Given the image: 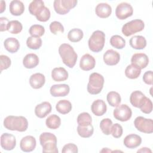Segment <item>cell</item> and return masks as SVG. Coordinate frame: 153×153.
Masks as SVG:
<instances>
[{
	"instance_id": "obj_1",
	"label": "cell",
	"mask_w": 153,
	"mask_h": 153,
	"mask_svg": "<svg viewBox=\"0 0 153 153\" xmlns=\"http://www.w3.org/2000/svg\"><path fill=\"white\" fill-rule=\"evenodd\" d=\"M4 126L9 130L23 132L27 129L28 121L23 116L9 115L4 119Z\"/></svg>"
},
{
	"instance_id": "obj_2",
	"label": "cell",
	"mask_w": 153,
	"mask_h": 153,
	"mask_svg": "<svg viewBox=\"0 0 153 153\" xmlns=\"http://www.w3.org/2000/svg\"><path fill=\"white\" fill-rule=\"evenodd\" d=\"M59 53L63 63L70 68L75 65L78 55L73 47L68 44H62L59 48Z\"/></svg>"
},
{
	"instance_id": "obj_3",
	"label": "cell",
	"mask_w": 153,
	"mask_h": 153,
	"mask_svg": "<svg viewBox=\"0 0 153 153\" xmlns=\"http://www.w3.org/2000/svg\"><path fill=\"white\" fill-rule=\"evenodd\" d=\"M40 144L42 147V152L44 153H57V137L49 132H44L39 136Z\"/></svg>"
},
{
	"instance_id": "obj_4",
	"label": "cell",
	"mask_w": 153,
	"mask_h": 153,
	"mask_svg": "<svg viewBox=\"0 0 153 153\" xmlns=\"http://www.w3.org/2000/svg\"><path fill=\"white\" fill-rule=\"evenodd\" d=\"M105 34L103 32L97 30L94 31L90 37L88 42L89 49L94 53L101 51L105 45Z\"/></svg>"
},
{
	"instance_id": "obj_5",
	"label": "cell",
	"mask_w": 153,
	"mask_h": 153,
	"mask_svg": "<svg viewBox=\"0 0 153 153\" xmlns=\"http://www.w3.org/2000/svg\"><path fill=\"white\" fill-rule=\"evenodd\" d=\"M104 78L97 72H93L90 75L89 81L87 84V91L91 94L100 93L103 87Z\"/></svg>"
},
{
	"instance_id": "obj_6",
	"label": "cell",
	"mask_w": 153,
	"mask_h": 153,
	"mask_svg": "<svg viewBox=\"0 0 153 153\" xmlns=\"http://www.w3.org/2000/svg\"><path fill=\"white\" fill-rule=\"evenodd\" d=\"M145 27L144 22L140 19H134L127 22L122 27V33L126 36H129L134 33L143 30Z\"/></svg>"
},
{
	"instance_id": "obj_7",
	"label": "cell",
	"mask_w": 153,
	"mask_h": 153,
	"mask_svg": "<svg viewBox=\"0 0 153 153\" xmlns=\"http://www.w3.org/2000/svg\"><path fill=\"white\" fill-rule=\"evenodd\" d=\"M134 125L136 128L140 132L148 134L153 132V121L152 119H147L139 116L135 118Z\"/></svg>"
},
{
	"instance_id": "obj_8",
	"label": "cell",
	"mask_w": 153,
	"mask_h": 153,
	"mask_svg": "<svg viewBox=\"0 0 153 153\" xmlns=\"http://www.w3.org/2000/svg\"><path fill=\"white\" fill-rule=\"evenodd\" d=\"M113 114L116 120L124 122L130 119L132 115V111L128 106L126 104H122L116 107L114 110Z\"/></svg>"
},
{
	"instance_id": "obj_9",
	"label": "cell",
	"mask_w": 153,
	"mask_h": 153,
	"mask_svg": "<svg viewBox=\"0 0 153 153\" xmlns=\"http://www.w3.org/2000/svg\"><path fill=\"white\" fill-rule=\"evenodd\" d=\"M133 13L132 6L127 2L119 4L115 10V15L120 20H124L131 16Z\"/></svg>"
},
{
	"instance_id": "obj_10",
	"label": "cell",
	"mask_w": 153,
	"mask_h": 153,
	"mask_svg": "<svg viewBox=\"0 0 153 153\" xmlns=\"http://www.w3.org/2000/svg\"><path fill=\"white\" fill-rule=\"evenodd\" d=\"M16 145L15 136L10 133H4L1 136V146L7 151L13 150Z\"/></svg>"
},
{
	"instance_id": "obj_11",
	"label": "cell",
	"mask_w": 153,
	"mask_h": 153,
	"mask_svg": "<svg viewBox=\"0 0 153 153\" xmlns=\"http://www.w3.org/2000/svg\"><path fill=\"white\" fill-rule=\"evenodd\" d=\"M36 142L32 136H26L23 137L20 142V148L23 152H28L33 151L36 147Z\"/></svg>"
},
{
	"instance_id": "obj_12",
	"label": "cell",
	"mask_w": 153,
	"mask_h": 153,
	"mask_svg": "<svg viewBox=\"0 0 153 153\" xmlns=\"http://www.w3.org/2000/svg\"><path fill=\"white\" fill-rule=\"evenodd\" d=\"M131 64L139 68L140 69L145 68L149 63V59L144 53H135L131 59Z\"/></svg>"
},
{
	"instance_id": "obj_13",
	"label": "cell",
	"mask_w": 153,
	"mask_h": 153,
	"mask_svg": "<svg viewBox=\"0 0 153 153\" xmlns=\"http://www.w3.org/2000/svg\"><path fill=\"white\" fill-rule=\"evenodd\" d=\"M69 86L66 84H54L53 85L50 89V94L53 97L66 96L69 94Z\"/></svg>"
},
{
	"instance_id": "obj_14",
	"label": "cell",
	"mask_w": 153,
	"mask_h": 153,
	"mask_svg": "<svg viewBox=\"0 0 153 153\" xmlns=\"http://www.w3.org/2000/svg\"><path fill=\"white\" fill-rule=\"evenodd\" d=\"M103 57L105 63L109 66L117 65L120 60V54L112 49L107 50L104 53Z\"/></svg>"
},
{
	"instance_id": "obj_15",
	"label": "cell",
	"mask_w": 153,
	"mask_h": 153,
	"mask_svg": "<svg viewBox=\"0 0 153 153\" xmlns=\"http://www.w3.org/2000/svg\"><path fill=\"white\" fill-rule=\"evenodd\" d=\"M96 65V60L94 58L89 54H84L79 62L80 68L85 71H88L93 69Z\"/></svg>"
},
{
	"instance_id": "obj_16",
	"label": "cell",
	"mask_w": 153,
	"mask_h": 153,
	"mask_svg": "<svg viewBox=\"0 0 153 153\" xmlns=\"http://www.w3.org/2000/svg\"><path fill=\"white\" fill-rule=\"evenodd\" d=\"M51 105L48 102H43L36 106L35 108V114L37 117L43 118L51 112Z\"/></svg>"
},
{
	"instance_id": "obj_17",
	"label": "cell",
	"mask_w": 153,
	"mask_h": 153,
	"mask_svg": "<svg viewBox=\"0 0 153 153\" xmlns=\"http://www.w3.org/2000/svg\"><path fill=\"white\" fill-rule=\"evenodd\" d=\"M124 145L128 148L133 149L138 147L142 143V138L136 134H130L124 139Z\"/></svg>"
},
{
	"instance_id": "obj_18",
	"label": "cell",
	"mask_w": 153,
	"mask_h": 153,
	"mask_svg": "<svg viewBox=\"0 0 153 153\" xmlns=\"http://www.w3.org/2000/svg\"><path fill=\"white\" fill-rule=\"evenodd\" d=\"M91 110L96 116H102L106 113L107 106L105 102L101 99L94 100L91 106Z\"/></svg>"
},
{
	"instance_id": "obj_19",
	"label": "cell",
	"mask_w": 153,
	"mask_h": 153,
	"mask_svg": "<svg viewBox=\"0 0 153 153\" xmlns=\"http://www.w3.org/2000/svg\"><path fill=\"white\" fill-rule=\"evenodd\" d=\"M96 14L102 19H105L110 16L112 13V8L107 3H99L95 8Z\"/></svg>"
},
{
	"instance_id": "obj_20",
	"label": "cell",
	"mask_w": 153,
	"mask_h": 153,
	"mask_svg": "<svg viewBox=\"0 0 153 153\" xmlns=\"http://www.w3.org/2000/svg\"><path fill=\"white\" fill-rule=\"evenodd\" d=\"M45 76L41 73L32 74L29 78V84L32 88L34 89L41 88L45 84Z\"/></svg>"
},
{
	"instance_id": "obj_21",
	"label": "cell",
	"mask_w": 153,
	"mask_h": 153,
	"mask_svg": "<svg viewBox=\"0 0 153 153\" xmlns=\"http://www.w3.org/2000/svg\"><path fill=\"white\" fill-rule=\"evenodd\" d=\"M51 77L55 81H64L68 78V72L64 68H55L51 71Z\"/></svg>"
},
{
	"instance_id": "obj_22",
	"label": "cell",
	"mask_w": 153,
	"mask_h": 153,
	"mask_svg": "<svg viewBox=\"0 0 153 153\" xmlns=\"http://www.w3.org/2000/svg\"><path fill=\"white\" fill-rule=\"evenodd\" d=\"M39 58L36 54L29 53L23 58V65L27 69H32L39 64Z\"/></svg>"
},
{
	"instance_id": "obj_23",
	"label": "cell",
	"mask_w": 153,
	"mask_h": 153,
	"mask_svg": "<svg viewBox=\"0 0 153 153\" xmlns=\"http://www.w3.org/2000/svg\"><path fill=\"white\" fill-rule=\"evenodd\" d=\"M10 12L15 16L22 15L25 11V6L23 3L19 0H14L11 1L10 4Z\"/></svg>"
},
{
	"instance_id": "obj_24",
	"label": "cell",
	"mask_w": 153,
	"mask_h": 153,
	"mask_svg": "<svg viewBox=\"0 0 153 153\" xmlns=\"http://www.w3.org/2000/svg\"><path fill=\"white\" fill-rule=\"evenodd\" d=\"M129 43L130 46L136 50H142L146 46V40L141 35H135L131 37Z\"/></svg>"
},
{
	"instance_id": "obj_25",
	"label": "cell",
	"mask_w": 153,
	"mask_h": 153,
	"mask_svg": "<svg viewBox=\"0 0 153 153\" xmlns=\"http://www.w3.org/2000/svg\"><path fill=\"white\" fill-rule=\"evenodd\" d=\"M5 48L11 53H16L20 48V43L19 41L13 37L7 38L4 42Z\"/></svg>"
},
{
	"instance_id": "obj_26",
	"label": "cell",
	"mask_w": 153,
	"mask_h": 153,
	"mask_svg": "<svg viewBox=\"0 0 153 153\" xmlns=\"http://www.w3.org/2000/svg\"><path fill=\"white\" fill-rule=\"evenodd\" d=\"M145 96V94L140 91H134L130 96V102L133 106L139 108Z\"/></svg>"
},
{
	"instance_id": "obj_27",
	"label": "cell",
	"mask_w": 153,
	"mask_h": 153,
	"mask_svg": "<svg viewBox=\"0 0 153 153\" xmlns=\"http://www.w3.org/2000/svg\"><path fill=\"white\" fill-rule=\"evenodd\" d=\"M72 104L68 100H59L56 105V109L57 112L62 114H66L72 110Z\"/></svg>"
},
{
	"instance_id": "obj_28",
	"label": "cell",
	"mask_w": 153,
	"mask_h": 153,
	"mask_svg": "<svg viewBox=\"0 0 153 153\" xmlns=\"http://www.w3.org/2000/svg\"><path fill=\"white\" fill-rule=\"evenodd\" d=\"M45 124L50 129H57L60 126L61 119L56 114L51 115L46 119Z\"/></svg>"
},
{
	"instance_id": "obj_29",
	"label": "cell",
	"mask_w": 153,
	"mask_h": 153,
	"mask_svg": "<svg viewBox=\"0 0 153 153\" xmlns=\"http://www.w3.org/2000/svg\"><path fill=\"white\" fill-rule=\"evenodd\" d=\"M140 74L141 69L132 64L128 65L125 69V75L130 79L137 78L140 76Z\"/></svg>"
},
{
	"instance_id": "obj_30",
	"label": "cell",
	"mask_w": 153,
	"mask_h": 153,
	"mask_svg": "<svg viewBox=\"0 0 153 153\" xmlns=\"http://www.w3.org/2000/svg\"><path fill=\"white\" fill-rule=\"evenodd\" d=\"M84 36L83 32L78 28H74L69 30L68 33V39L72 42H77L81 41Z\"/></svg>"
},
{
	"instance_id": "obj_31",
	"label": "cell",
	"mask_w": 153,
	"mask_h": 153,
	"mask_svg": "<svg viewBox=\"0 0 153 153\" xmlns=\"http://www.w3.org/2000/svg\"><path fill=\"white\" fill-rule=\"evenodd\" d=\"M106 99L108 103L112 107L118 106L120 104L121 100V98L120 94L114 91H110L108 93Z\"/></svg>"
},
{
	"instance_id": "obj_32",
	"label": "cell",
	"mask_w": 153,
	"mask_h": 153,
	"mask_svg": "<svg viewBox=\"0 0 153 153\" xmlns=\"http://www.w3.org/2000/svg\"><path fill=\"white\" fill-rule=\"evenodd\" d=\"M77 132L81 137L88 138L93 135L94 128L91 124L86 126H81L78 125L77 127Z\"/></svg>"
},
{
	"instance_id": "obj_33",
	"label": "cell",
	"mask_w": 153,
	"mask_h": 153,
	"mask_svg": "<svg viewBox=\"0 0 153 153\" xmlns=\"http://www.w3.org/2000/svg\"><path fill=\"white\" fill-rule=\"evenodd\" d=\"M111 45L117 49H123L126 45V40L118 35L111 36L110 39Z\"/></svg>"
},
{
	"instance_id": "obj_34",
	"label": "cell",
	"mask_w": 153,
	"mask_h": 153,
	"mask_svg": "<svg viewBox=\"0 0 153 153\" xmlns=\"http://www.w3.org/2000/svg\"><path fill=\"white\" fill-rule=\"evenodd\" d=\"M27 47L32 50H38L42 45V39L39 37L30 36L26 40Z\"/></svg>"
},
{
	"instance_id": "obj_35",
	"label": "cell",
	"mask_w": 153,
	"mask_h": 153,
	"mask_svg": "<svg viewBox=\"0 0 153 153\" xmlns=\"http://www.w3.org/2000/svg\"><path fill=\"white\" fill-rule=\"evenodd\" d=\"M22 24L18 20L10 21L8 25L7 30L13 34H18L22 30Z\"/></svg>"
},
{
	"instance_id": "obj_36",
	"label": "cell",
	"mask_w": 153,
	"mask_h": 153,
	"mask_svg": "<svg viewBox=\"0 0 153 153\" xmlns=\"http://www.w3.org/2000/svg\"><path fill=\"white\" fill-rule=\"evenodd\" d=\"M50 16L51 13L49 9L44 6L38 11V12L35 15V17L38 21L45 22L50 19Z\"/></svg>"
},
{
	"instance_id": "obj_37",
	"label": "cell",
	"mask_w": 153,
	"mask_h": 153,
	"mask_svg": "<svg viewBox=\"0 0 153 153\" xmlns=\"http://www.w3.org/2000/svg\"><path fill=\"white\" fill-rule=\"evenodd\" d=\"M77 123L79 126H86L91 124L92 119L88 112H82L77 117Z\"/></svg>"
},
{
	"instance_id": "obj_38",
	"label": "cell",
	"mask_w": 153,
	"mask_h": 153,
	"mask_svg": "<svg viewBox=\"0 0 153 153\" xmlns=\"http://www.w3.org/2000/svg\"><path fill=\"white\" fill-rule=\"evenodd\" d=\"M44 2L41 0H34L32 1L29 5V13L33 16H35L39 10L44 7Z\"/></svg>"
},
{
	"instance_id": "obj_39",
	"label": "cell",
	"mask_w": 153,
	"mask_h": 153,
	"mask_svg": "<svg viewBox=\"0 0 153 153\" xmlns=\"http://www.w3.org/2000/svg\"><path fill=\"white\" fill-rule=\"evenodd\" d=\"M29 32L32 36L41 37L45 33L44 27L40 25H33L29 28Z\"/></svg>"
},
{
	"instance_id": "obj_40",
	"label": "cell",
	"mask_w": 153,
	"mask_h": 153,
	"mask_svg": "<svg viewBox=\"0 0 153 153\" xmlns=\"http://www.w3.org/2000/svg\"><path fill=\"white\" fill-rule=\"evenodd\" d=\"M112 121L109 118H104L100 123V128L103 134L109 135L111 134V130L112 126Z\"/></svg>"
},
{
	"instance_id": "obj_41",
	"label": "cell",
	"mask_w": 153,
	"mask_h": 153,
	"mask_svg": "<svg viewBox=\"0 0 153 153\" xmlns=\"http://www.w3.org/2000/svg\"><path fill=\"white\" fill-rule=\"evenodd\" d=\"M140 111L145 114H149L152 111V103L150 99L145 96L139 107Z\"/></svg>"
},
{
	"instance_id": "obj_42",
	"label": "cell",
	"mask_w": 153,
	"mask_h": 153,
	"mask_svg": "<svg viewBox=\"0 0 153 153\" xmlns=\"http://www.w3.org/2000/svg\"><path fill=\"white\" fill-rule=\"evenodd\" d=\"M50 30L51 32L54 35L57 34L58 32H64V27L62 24L57 21L52 22L50 25Z\"/></svg>"
},
{
	"instance_id": "obj_43",
	"label": "cell",
	"mask_w": 153,
	"mask_h": 153,
	"mask_svg": "<svg viewBox=\"0 0 153 153\" xmlns=\"http://www.w3.org/2000/svg\"><path fill=\"white\" fill-rule=\"evenodd\" d=\"M123 130L122 126L119 124L118 123H115L112 124L111 130V134L112 136L115 138H119L123 134Z\"/></svg>"
},
{
	"instance_id": "obj_44",
	"label": "cell",
	"mask_w": 153,
	"mask_h": 153,
	"mask_svg": "<svg viewBox=\"0 0 153 153\" xmlns=\"http://www.w3.org/2000/svg\"><path fill=\"white\" fill-rule=\"evenodd\" d=\"M60 2L62 7L69 13L71 9L76 6L78 1L76 0H60Z\"/></svg>"
},
{
	"instance_id": "obj_45",
	"label": "cell",
	"mask_w": 153,
	"mask_h": 153,
	"mask_svg": "<svg viewBox=\"0 0 153 153\" xmlns=\"http://www.w3.org/2000/svg\"><path fill=\"white\" fill-rule=\"evenodd\" d=\"M0 60H1V66H0L1 72H2L3 70L8 69L10 66L11 61L10 57H8L7 56L1 55Z\"/></svg>"
},
{
	"instance_id": "obj_46",
	"label": "cell",
	"mask_w": 153,
	"mask_h": 153,
	"mask_svg": "<svg viewBox=\"0 0 153 153\" xmlns=\"http://www.w3.org/2000/svg\"><path fill=\"white\" fill-rule=\"evenodd\" d=\"M53 7L56 13L60 14V15H65L67 13H68V11H66L62 6L60 0H55L53 2Z\"/></svg>"
},
{
	"instance_id": "obj_47",
	"label": "cell",
	"mask_w": 153,
	"mask_h": 153,
	"mask_svg": "<svg viewBox=\"0 0 153 153\" xmlns=\"http://www.w3.org/2000/svg\"><path fill=\"white\" fill-rule=\"evenodd\" d=\"M78 147L76 145L69 143L65 145H64L62 152L63 153H66V152H72V153H76L78 152Z\"/></svg>"
},
{
	"instance_id": "obj_48",
	"label": "cell",
	"mask_w": 153,
	"mask_h": 153,
	"mask_svg": "<svg viewBox=\"0 0 153 153\" xmlns=\"http://www.w3.org/2000/svg\"><path fill=\"white\" fill-rule=\"evenodd\" d=\"M143 80L145 83L148 85L152 84V71H148L145 72L143 76Z\"/></svg>"
},
{
	"instance_id": "obj_49",
	"label": "cell",
	"mask_w": 153,
	"mask_h": 153,
	"mask_svg": "<svg viewBox=\"0 0 153 153\" xmlns=\"http://www.w3.org/2000/svg\"><path fill=\"white\" fill-rule=\"evenodd\" d=\"M9 20L7 17H1L0 18V31L4 32L7 30Z\"/></svg>"
},
{
	"instance_id": "obj_50",
	"label": "cell",
	"mask_w": 153,
	"mask_h": 153,
	"mask_svg": "<svg viewBox=\"0 0 153 153\" xmlns=\"http://www.w3.org/2000/svg\"><path fill=\"white\" fill-rule=\"evenodd\" d=\"M137 152H146V153H147V152H150V153H151V152H152V151H151L149 148L145 147V148H142L141 149H139V150L137 151Z\"/></svg>"
},
{
	"instance_id": "obj_51",
	"label": "cell",
	"mask_w": 153,
	"mask_h": 153,
	"mask_svg": "<svg viewBox=\"0 0 153 153\" xmlns=\"http://www.w3.org/2000/svg\"><path fill=\"white\" fill-rule=\"evenodd\" d=\"M0 4H1L0 13H2L4 11V10H5V2L4 1H0Z\"/></svg>"
},
{
	"instance_id": "obj_52",
	"label": "cell",
	"mask_w": 153,
	"mask_h": 153,
	"mask_svg": "<svg viewBox=\"0 0 153 153\" xmlns=\"http://www.w3.org/2000/svg\"><path fill=\"white\" fill-rule=\"evenodd\" d=\"M106 149H105V148H104L103 149H102V151H101V152H103V151H105V152H111V150H109V149H107V148H106Z\"/></svg>"
}]
</instances>
